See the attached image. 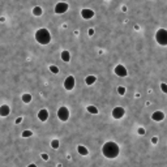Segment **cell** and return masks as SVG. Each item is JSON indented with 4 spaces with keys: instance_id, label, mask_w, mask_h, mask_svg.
I'll return each mask as SVG.
<instances>
[{
    "instance_id": "6da1fadb",
    "label": "cell",
    "mask_w": 167,
    "mask_h": 167,
    "mask_svg": "<svg viewBox=\"0 0 167 167\" xmlns=\"http://www.w3.org/2000/svg\"><path fill=\"white\" fill-rule=\"evenodd\" d=\"M119 151H120V147H119V145H118L116 142H114V141L106 142V144L103 145V147H102L103 155L107 157V158H110V159L116 158V157L119 155Z\"/></svg>"
},
{
    "instance_id": "7a4b0ae2",
    "label": "cell",
    "mask_w": 167,
    "mask_h": 167,
    "mask_svg": "<svg viewBox=\"0 0 167 167\" xmlns=\"http://www.w3.org/2000/svg\"><path fill=\"white\" fill-rule=\"evenodd\" d=\"M35 39L41 44H48L50 41H51V35H50L47 29H39L35 33Z\"/></svg>"
},
{
    "instance_id": "3957f363",
    "label": "cell",
    "mask_w": 167,
    "mask_h": 167,
    "mask_svg": "<svg viewBox=\"0 0 167 167\" xmlns=\"http://www.w3.org/2000/svg\"><path fill=\"white\" fill-rule=\"evenodd\" d=\"M155 39L160 46H167V30L166 29H159L155 34Z\"/></svg>"
},
{
    "instance_id": "277c9868",
    "label": "cell",
    "mask_w": 167,
    "mask_h": 167,
    "mask_svg": "<svg viewBox=\"0 0 167 167\" xmlns=\"http://www.w3.org/2000/svg\"><path fill=\"white\" fill-rule=\"evenodd\" d=\"M57 116H59V119L61 120V121H67L68 119H69V110L67 108V107H60L59 110H57Z\"/></svg>"
},
{
    "instance_id": "5b68a950",
    "label": "cell",
    "mask_w": 167,
    "mask_h": 167,
    "mask_svg": "<svg viewBox=\"0 0 167 167\" xmlns=\"http://www.w3.org/2000/svg\"><path fill=\"white\" fill-rule=\"evenodd\" d=\"M74 77L73 76H68L67 78H65V81H64V88H65V90H73V88H74Z\"/></svg>"
},
{
    "instance_id": "8992f818",
    "label": "cell",
    "mask_w": 167,
    "mask_h": 167,
    "mask_svg": "<svg viewBox=\"0 0 167 167\" xmlns=\"http://www.w3.org/2000/svg\"><path fill=\"white\" fill-rule=\"evenodd\" d=\"M67 11H68V4H67V3L60 2V3H57L56 7H55V12H56L57 15H63V13H65Z\"/></svg>"
},
{
    "instance_id": "52a82bcc",
    "label": "cell",
    "mask_w": 167,
    "mask_h": 167,
    "mask_svg": "<svg viewBox=\"0 0 167 167\" xmlns=\"http://www.w3.org/2000/svg\"><path fill=\"white\" fill-rule=\"evenodd\" d=\"M125 115V110L123 107H115L112 110V118L114 119H121Z\"/></svg>"
},
{
    "instance_id": "ba28073f",
    "label": "cell",
    "mask_w": 167,
    "mask_h": 167,
    "mask_svg": "<svg viewBox=\"0 0 167 167\" xmlns=\"http://www.w3.org/2000/svg\"><path fill=\"white\" fill-rule=\"evenodd\" d=\"M115 74H116V76H119V77H125L128 73H127L125 67H124V65H121V64H119V65H116V67H115Z\"/></svg>"
},
{
    "instance_id": "9c48e42d",
    "label": "cell",
    "mask_w": 167,
    "mask_h": 167,
    "mask_svg": "<svg viewBox=\"0 0 167 167\" xmlns=\"http://www.w3.org/2000/svg\"><path fill=\"white\" fill-rule=\"evenodd\" d=\"M9 114H11V107L8 105H2V106H0V116L5 118Z\"/></svg>"
},
{
    "instance_id": "30bf717a",
    "label": "cell",
    "mask_w": 167,
    "mask_h": 167,
    "mask_svg": "<svg viewBox=\"0 0 167 167\" xmlns=\"http://www.w3.org/2000/svg\"><path fill=\"white\" fill-rule=\"evenodd\" d=\"M38 119H39L41 121H46V120L48 119V111H47L46 108H42V110L38 112Z\"/></svg>"
},
{
    "instance_id": "8fae6325",
    "label": "cell",
    "mask_w": 167,
    "mask_h": 167,
    "mask_svg": "<svg viewBox=\"0 0 167 167\" xmlns=\"http://www.w3.org/2000/svg\"><path fill=\"white\" fill-rule=\"evenodd\" d=\"M81 16L83 17V18H92V17H94V11H92V9H82L81 11Z\"/></svg>"
},
{
    "instance_id": "7c38bea8",
    "label": "cell",
    "mask_w": 167,
    "mask_h": 167,
    "mask_svg": "<svg viewBox=\"0 0 167 167\" xmlns=\"http://www.w3.org/2000/svg\"><path fill=\"white\" fill-rule=\"evenodd\" d=\"M151 118H153V120H155V121H162V120L164 119V114H163L162 111H155Z\"/></svg>"
},
{
    "instance_id": "4fadbf2b",
    "label": "cell",
    "mask_w": 167,
    "mask_h": 167,
    "mask_svg": "<svg viewBox=\"0 0 167 167\" xmlns=\"http://www.w3.org/2000/svg\"><path fill=\"white\" fill-rule=\"evenodd\" d=\"M77 150H78V154L80 155H83V157H86L89 154V150L85 147V146H82V145H78L77 146Z\"/></svg>"
},
{
    "instance_id": "5bb4252c",
    "label": "cell",
    "mask_w": 167,
    "mask_h": 167,
    "mask_svg": "<svg viewBox=\"0 0 167 167\" xmlns=\"http://www.w3.org/2000/svg\"><path fill=\"white\" fill-rule=\"evenodd\" d=\"M61 60L65 61V63H68V61L70 60V55H69L68 51H63V52H61Z\"/></svg>"
},
{
    "instance_id": "9a60e30c",
    "label": "cell",
    "mask_w": 167,
    "mask_h": 167,
    "mask_svg": "<svg viewBox=\"0 0 167 167\" xmlns=\"http://www.w3.org/2000/svg\"><path fill=\"white\" fill-rule=\"evenodd\" d=\"M21 99H22V102L24 103H30L31 102V94H22V97H21Z\"/></svg>"
},
{
    "instance_id": "2e32d148",
    "label": "cell",
    "mask_w": 167,
    "mask_h": 167,
    "mask_svg": "<svg viewBox=\"0 0 167 167\" xmlns=\"http://www.w3.org/2000/svg\"><path fill=\"white\" fill-rule=\"evenodd\" d=\"M95 81H97V77L95 76H88L86 77V83H88V85H93Z\"/></svg>"
},
{
    "instance_id": "e0dca14e",
    "label": "cell",
    "mask_w": 167,
    "mask_h": 167,
    "mask_svg": "<svg viewBox=\"0 0 167 167\" xmlns=\"http://www.w3.org/2000/svg\"><path fill=\"white\" fill-rule=\"evenodd\" d=\"M88 112H90V114H93V115H97L98 114V108L95 107V106H88Z\"/></svg>"
},
{
    "instance_id": "ac0fdd59",
    "label": "cell",
    "mask_w": 167,
    "mask_h": 167,
    "mask_svg": "<svg viewBox=\"0 0 167 167\" xmlns=\"http://www.w3.org/2000/svg\"><path fill=\"white\" fill-rule=\"evenodd\" d=\"M42 13H43V11H42L41 7H35V8L33 9V15H34V16H42Z\"/></svg>"
},
{
    "instance_id": "d6986e66",
    "label": "cell",
    "mask_w": 167,
    "mask_h": 167,
    "mask_svg": "<svg viewBox=\"0 0 167 167\" xmlns=\"http://www.w3.org/2000/svg\"><path fill=\"white\" fill-rule=\"evenodd\" d=\"M21 136H22L24 138H28V137L33 136V133H31V131H28V129H26V131H24V132H22V134H21Z\"/></svg>"
},
{
    "instance_id": "ffe728a7",
    "label": "cell",
    "mask_w": 167,
    "mask_h": 167,
    "mask_svg": "<svg viewBox=\"0 0 167 167\" xmlns=\"http://www.w3.org/2000/svg\"><path fill=\"white\" fill-rule=\"evenodd\" d=\"M51 146H52L54 149H57V147H59V140H52V141H51Z\"/></svg>"
},
{
    "instance_id": "44dd1931",
    "label": "cell",
    "mask_w": 167,
    "mask_h": 167,
    "mask_svg": "<svg viewBox=\"0 0 167 167\" xmlns=\"http://www.w3.org/2000/svg\"><path fill=\"white\" fill-rule=\"evenodd\" d=\"M118 93H119L120 95H124V94H125V88H124V86H119V88H118Z\"/></svg>"
},
{
    "instance_id": "7402d4cb",
    "label": "cell",
    "mask_w": 167,
    "mask_h": 167,
    "mask_svg": "<svg viewBox=\"0 0 167 167\" xmlns=\"http://www.w3.org/2000/svg\"><path fill=\"white\" fill-rule=\"evenodd\" d=\"M50 70H51L52 73H59V68H57L56 65H51V67H50Z\"/></svg>"
},
{
    "instance_id": "603a6c76",
    "label": "cell",
    "mask_w": 167,
    "mask_h": 167,
    "mask_svg": "<svg viewBox=\"0 0 167 167\" xmlns=\"http://www.w3.org/2000/svg\"><path fill=\"white\" fill-rule=\"evenodd\" d=\"M160 89H162V92H163V93H166V94H167V85H166V83H160Z\"/></svg>"
},
{
    "instance_id": "cb8c5ba5",
    "label": "cell",
    "mask_w": 167,
    "mask_h": 167,
    "mask_svg": "<svg viewBox=\"0 0 167 167\" xmlns=\"http://www.w3.org/2000/svg\"><path fill=\"white\" fill-rule=\"evenodd\" d=\"M137 132H138V134H141V136H142V134H145V129H144V128H138V131H137Z\"/></svg>"
},
{
    "instance_id": "d4e9b609",
    "label": "cell",
    "mask_w": 167,
    "mask_h": 167,
    "mask_svg": "<svg viewBox=\"0 0 167 167\" xmlns=\"http://www.w3.org/2000/svg\"><path fill=\"white\" fill-rule=\"evenodd\" d=\"M42 158H43L44 160H48V155H47L46 153H43V154H42Z\"/></svg>"
},
{
    "instance_id": "484cf974",
    "label": "cell",
    "mask_w": 167,
    "mask_h": 167,
    "mask_svg": "<svg viewBox=\"0 0 167 167\" xmlns=\"http://www.w3.org/2000/svg\"><path fill=\"white\" fill-rule=\"evenodd\" d=\"M21 121H22V118H17L16 119V124H20Z\"/></svg>"
},
{
    "instance_id": "4316f807",
    "label": "cell",
    "mask_w": 167,
    "mask_h": 167,
    "mask_svg": "<svg viewBox=\"0 0 167 167\" xmlns=\"http://www.w3.org/2000/svg\"><path fill=\"white\" fill-rule=\"evenodd\" d=\"M151 142H153V144H157V142H158V138H157V137H153Z\"/></svg>"
},
{
    "instance_id": "83f0119b",
    "label": "cell",
    "mask_w": 167,
    "mask_h": 167,
    "mask_svg": "<svg viewBox=\"0 0 167 167\" xmlns=\"http://www.w3.org/2000/svg\"><path fill=\"white\" fill-rule=\"evenodd\" d=\"M93 34H94V29H90L89 30V35H93Z\"/></svg>"
},
{
    "instance_id": "f1b7e54d",
    "label": "cell",
    "mask_w": 167,
    "mask_h": 167,
    "mask_svg": "<svg viewBox=\"0 0 167 167\" xmlns=\"http://www.w3.org/2000/svg\"><path fill=\"white\" fill-rule=\"evenodd\" d=\"M28 167H37V166H35V164H29Z\"/></svg>"
}]
</instances>
